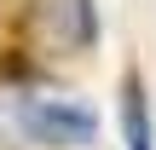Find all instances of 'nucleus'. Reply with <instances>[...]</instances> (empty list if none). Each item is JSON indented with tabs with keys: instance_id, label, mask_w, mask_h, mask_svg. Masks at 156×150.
I'll return each mask as SVG.
<instances>
[{
	"instance_id": "1",
	"label": "nucleus",
	"mask_w": 156,
	"mask_h": 150,
	"mask_svg": "<svg viewBox=\"0 0 156 150\" xmlns=\"http://www.w3.org/2000/svg\"><path fill=\"white\" fill-rule=\"evenodd\" d=\"M17 127L35 145H52V150H87L98 139V116L87 104H75V98H23Z\"/></svg>"
},
{
	"instance_id": "2",
	"label": "nucleus",
	"mask_w": 156,
	"mask_h": 150,
	"mask_svg": "<svg viewBox=\"0 0 156 150\" xmlns=\"http://www.w3.org/2000/svg\"><path fill=\"white\" fill-rule=\"evenodd\" d=\"M29 35L58 46V52H81V46L98 40V12H93V0H35Z\"/></svg>"
},
{
	"instance_id": "3",
	"label": "nucleus",
	"mask_w": 156,
	"mask_h": 150,
	"mask_svg": "<svg viewBox=\"0 0 156 150\" xmlns=\"http://www.w3.org/2000/svg\"><path fill=\"white\" fill-rule=\"evenodd\" d=\"M122 145L127 150H156V121H151V92L139 75L122 81Z\"/></svg>"
}]
</instances>
